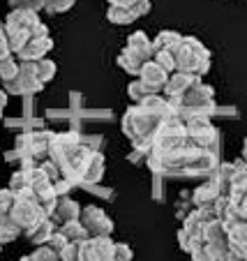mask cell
<instances>
[{"instance_id":"cell-1","label":"cell","mask_w":247,"mask_h":261,"mask_svg":"<svg viewBox=\"0 0 247 261\" xmlns=\"http://www.w3.org/2000/svg\"><path fill=\"white\" fill-rule=\"evenodd\" d=\"M5 35L10 51H19L25 42L37 40V37H46L49 30L44 23H40L37 12L33 10H14L5 21Z\"/></svg>"},{"instance_id":"cell-2","label":"cell","mask_w":247,"mask_h":261,"mask_svg":"<svg viewBox=\"0 0 247 261\" xmlns=\"http://www.w3.org/2000/svg\"><path fill=\"white\" fill-rule=\"evenodd\" d=\"M159 125H162V118L148 114V111L141 107L129 109L127 116H125V134L132 139V143L136 146L139 153H148L150 150Z\"/></svg>"},{"instance_id":"cell-3","label":"cell","mask_w":247,"mask_h":261,"mask_svg":"<svg viewBox=\"0 0 247 261\" xmlns=\"http://www.w3.org/2000/svg\"><path fill=\"white\" fill-rule=\"evenodd\" d=\"M173 58H176V69L178 72L194 74V76L206 74L208 67H210V54L197 37H183Z\"/></svg>"},{"instance_id":"cell-4","label":"cell","mask_w":247,"mask_h":261,"mask_svg":"<svg viewBox=\"0 0 247 261\" xmlns=\"http://www.w3.org/2000/svg\"><path fill=\"white\" fill-rule=\"evenodd\" d=\"M148 60H153V42H148L146 33H134L125 51L118 56L120 67L129 74H139Z\"/></svg>"},{"instance_id":"cell-5","label":"cell","mask_w":247,"mask_h":261,"mask_svg":"<svg viewBox=\"0 0 247 261\" xmlns=\"http://www.w3.org/2000/svg\"><path fill=\"white\" fill-rule=\"evenodd\" d=\"M187 127V141L199 150H208V153L217 155L219 148V134L213 125L208 123V118H187L185 123Z\"/></svg>"},{"instance_id":"cell-6","label":"cell","mask_w":247,"mask_h":261,"mask_svg":"<svg viewBox=\"0 0 247 261\" xmlns=\"http://www.w3.org/2000/svg\"><path fill=\"white\" fill-rule=\"evenodd\" d=\"M116 243L111 236H95L86 238L79 243V252H76V261H114Z\"/></svg>"},{"instance_id":"cell-7","label":"cell","mask_w":247,"mask_h":261,"mask_svg":"<svg viewBox=\"0 0 247 261\" xmlns=\"http://www.w3.org/2000/svg\"><path fill=\"white\" fill-rule=\"evenodd\" d=\"M79 222L84 224V229L88 231L90 238H95V236H111V231H114V222L104 215V211H102V208H97V206L84 208V211H81V215H79Z\"/></svg>"},{"instance_id":"cell-8","label":"cell","mask_w":247,"mask_h":261,"mask_svg":"<svg viewBox=\"0 0 247 261\" xmlns=\"http://www.w3.org/2000/svg\"><path fill=\"white\" fill-rule=\"evenodd\" d=\"M139 81H141V86L146 88L148 95H157L159 90H164V86H167L169 72L159 67L155 60H148V63L141 67V72H139Z\"/></svg>"},{"instance_id":"cell-9","label":"cell","mask_w":247,"mask_h":261,"mask_svg":"<svg viewBox=\"0 0 247 261\" xmlns=\"http://www.w3.org/2000/svg\"><path fill=\"white\" fill-rule=\"evenodd\" d=\"M51 46H53V42H51L49 35H46V37H37V40L25 42L16 54H19V58L23 60V63H35V60L44 58V54L51 49Z\"/></svg>"},{"instance_id":"cell-10","label":"cell","mask_w":247,"mask_h":261,"mask_svg":"<svg viewBox=\"0 0 247 261\" xmlns=\"http://www.w3.org/2000/svg\"><path fill=\"white\" fill-rule=\"evenodd\" d=\"M219 197H224V194L219 192V185L215 180L203 182L201 188H197L192 192V201L197 208H213V203L217 201Z\"/></svg>"},{"instance_id":"cell-11","label":"cell","mask_w":247,"mask_h":261,"mask_svg":"<svg viewBox=\"0 0 247 261\" xmlns=\"http://www.w3.org/2000/svg\"><path fill=\"white\" fill-rule=\"evenodd\" d=\"M229 233V250L240 254L242 259H247V220L236 222L231 229H227Z\"/></svg>"},{"instance_id":"cell-12","label":"cell","mask_w":247,"mask_h":261,"mask_svg":"<svg viewBox=\"0 0 247 261\" xmlns=\"http://www.w3.org/2000/svg\"><path fill=\"white\" fill-rule=\"evenodd\" d=\"M79 215H81L79 203L72 201V199H67V197L58 199V201H56L53 213H51L53 222H58V227H60V224H65V222H74V220H79Z\"/></svg>"},{"instance_id":"cell-13","label":"cell","mask_w":247,"mask_h":261,"mask_svg":"<svg viewBox=\"0 0 247 261\" xmlns=\"http://www.w3.org/2000/svg\"><path fill=\"white\" fill-rule=\"evenodd\" d=\"M56 224L49 220V217H42L37 224H35L33 229H28V238H30V243H35V245H46L49 243V238L53 236V231H56Z\"/></svg>"},{"instance_id":"cell-14","label":"cell","mask_w":247,"mask_h":261,"mask_svg":"<svg viewBox=\"0 0 247 261\" xmlns=\"http://www.w3.org/2000/svg\"><path fill=\"white\" fill-rule=\"evenodd\" d=\"M180 40H183V35L173 33V30L159 33L157 37L153 40V54H155V51H171V54H176V49H178Z\"/></svg>"},{"instance_id":"cell-15","label":"cell","mask_w":247,"mask_h":261,"mask_svg":"<svg viewBox=\"0 0 247 261\" xmlns=\"http://www.w3.org/2000/svg\"><path fill=\"white\" fill-rule=\"evenodd\" d=\"M58 231L63 233V236L67 238L69 243H84L86 238H90V236H88V231L84 229V224H81L79 220H74V222H65V224H60Z\"/></svg>"},{"instance_id":"cell-16","label":"cell","mask_w":247,"mask_h":261,"mask_svg":"<svg viewBox=\"0 0 247 261\" xmlns=\"http://www.w3.org/2000/svg\"><path fill=\"white\" fill-rule=\"evenodd\" d=\"M19 233H21V227L12 220L10 213H0V245H3V243L14 241Z\"/></svg>"},{"instance_id":"cell-17","label":"cell","mask_w":247,"mask_h":261,"mask_svg":"<svg viewBox=\"0 0 247 261\" xmlns=\"http://www.w3.org/2000/svg\"><path fill=\"white\" fill-rule=\"evenodd\" d=\"M106 19H109L111 23L123 25V23H132V21L139 19V16L134 14L132 10H127V7H116V5H111L109 12H106Z\"/></svg>"},{"instance_id":"cell-18","label":"cell","mask_w":247,"mask_h":261,"mask_svg":"<svg viewBox=\"0 0 247 261\" xmlns=\"http://www.w3.org/2000/svg\"><path fill=\"white\" fill-rule=\"evenodd\" d=\"M109 5L127 7V10H132L136 16H144L150 12V0H109Z\"/></svg>"},{"instance_id":"cell-19","label":"cell","mask_w":247,"mask_h":261,"mask_svg":"<svg viewBox=\"0 0 247 261\" xmlns=\"http://www.w3.org/2000/svg\"><path fill=\"white\" fill-rule=\"evenodd\" d=\"M21 261H60L58 252H53L49 245H40L33 254H25Z\"/></svg>"},{"instance_id":"cell-20","label":"cell","mask_w":247,"mask_h":261,"mask_svg":"<svg viewBox=\"0 0 247 261\" xmlns=\"http://www.w3.org/2000/svg\"><path fill=\"white\" fill-rule=\"evenodd\" d=\"M35 72H37V79L44 84L51 76H56V65L49 58H40V60H35Z\"/></svg>"},{"instance_id":"cell-21","label":"cell","mask_w":247,"mask_h":261,"mask_svg":"<svg viewBox=\"0 0 247 261\" xmlns=\"http://www.w3.org/2000/svg\"><path fill=\"white\" fill-rule=\"evenodd\" d=\"M19 76V63H16L14 58H5V60H0V79L5 81H12Z\"/></svg>"},{"instance_id":"cell-22","label":"cell","mask_w":247,"mask_h":261,"mask_svg":"<svg viewBox=\"0 0 247 261\" xmlns=\"http://www.w3.org/2000/svg\"><path fill=\"white\" fill-rule=\"evenodd\" d=\"M76 0H44L42 10H46L49 14H60V12H67L69 7H74Z\"/></svg>"},{"instance_id":"cell-23","label":"cell","mask_w":247,"mask_h":261,"mask_svg":"<svg viewBox=\"0 0 247 261\" xmlns=\"http://www.w3.org/2000/svg\"><path fill=\"white\" fill-rule=\"evenodd\" d=\"M127 93H129V97H132L134 102H144V99L148 97V93H146V88H144V86H141V81H139V79L129 84Z\"/></svg>"},{"instance_id":"cell-24","label":"cell","mask_w":247,"mask_h":261,"mask_svg":"<svg viewBox=\"0 0 247 261\" xmlns=\"http://www.w3.org/2000/svg\"><path fill=\"white\" fill-rule=\"evenodd\" d=\"M10 5H14L16 10H42V5H44V0H10Z\"/></svg>"},{"instance_id":"cell-25","label":"cell","mask_w":247,"mask_h":261,"mask_svg":"<svg viewBox=\"0 0 247 261\" xmlns=\"http://www.w3.org/2000/svg\"><path fill=\"white\" fill-rule=\"evenodd\" d=\"M132 250H129V245H125V243H116V250H114V261H132Z\"/></svg>"},{"instance_id":"cell-26","label":"cell","mask_w":247,"mask_h":261,"mask_svg":"<svg viewBox=\"0 0 247 261\" xmlns=\"http://www.w3.org/2000/svg\"><path fill=\"white\" fill-rule=\"evenodd\" d=\"M14 203V192L12 190H0V213H10Z\"/></svg>"},{"instance_id":"cell-27","label":"cell","mask_w":247,"mask_h":261,"mask_svg":"<svg viewBox=\"0 0 247 261\" xmlns=\"http://www.w3.org/2000/svg\"><path fill=\"white\" fill-rule=\"evenodd\" d=\"M229 201L233 203V208L238 211V215H240L242 220H247V192H242L240 197H236V199H229Z\"/></svg>"},{"instance_id":"cell-28","label":"cell","mask_w":247,"mask_h":261,"mask_svg":"<svg viewBox=\"0 0 247 261\" xmlns=\"http://www.w3.org/2000/svg\"><path fill=\"white\" fill-rule=\"evenodd\" d=\"M219 261H247V259H242L240 254H236V252H231V250H229L227 254H224V256H222V259H219Z\"/></svg>"},{"instance_id":"cell-29","label":"cell","mask_w":247,"mask_h":261,"mask_svg":"<svg viewBox=\"0 0 247 261\" xmlns=\"http://www.w3.org/2000/svg\"><path fill=\"white\" fill-rule=\"evenodd\" d=\"M5 102H7V93L0 90V116H3V109H5Z\"/></svg>"},{"instance_id":"cell-30","label":"cell","mask_w":247,"mask_h":261,"mask_svg":"<svg viewBox=\"0 0 247 261\" xmlns=\"http://www.w3.org/2000/svg\"><path fill=\"white\" fill-rule=\"evenodd\" d=\"M0 247H3V245H0Z\"/></svg>"}]
</instances>
